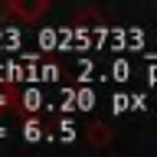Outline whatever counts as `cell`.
<instances>
[{
  "mask_svg": "<svg viewBox=\"0 0 157 157\" xmlns=\"http://www.w3.org/2000/svg\"><path fill=\"white\" fill-rule=\"evenodd\" d=\"M88 144H92V147H108V144H111V128H108L105 121L88 124Z\"/></svg>",
  "mask_w": 157,
  "mask_h": 157,
  "instance_id": "3",
  "label": "cell"
},
{
  "mask_svg": "<svg viewBox=\"0 0 157 157\" xmlns=\"http://www.w3.org/2000/svg\"><path fill=\"white\" fill-rule=\"evenodd\" d=\"M49 10V0H3L0 3V17H10V20H20V23H33L39 20L43 13Z\"/></svg>",
  "mask_w": 157,
  "mask_h": 157,
  "instance_id": "1",
  "label": "cell"
},
{
  "mask_svg": "<svg viewBox=\"0 0 157 157\" xmlns=\"http://www.w3.org/2000/svg\"><path fill=\"white\" fill-rule=\"evenodd\" d=\"M23 137H26V141H39V137H43V124H39L36 118H26V121H23Z\"/></svg>",
  "mask_w": 157,
  "mask_h": 157,
  "instance_id": "4",
  "label": "cell"
},
{
  "mask_svg": "<svg viewBox=\"0 0 157 157\" xmlns=\"http://www.w3.org/2000/svg\"><path fill=\"white\" fill-rule=\"evenodd\" d=\"M7 111H20V88L17 82H0V118Z\"/></svg>",
  "mask_w": 157,
  "mask_h": 157,
  "instance_id": "2",
  "label": "cell"
}]
</instances>
